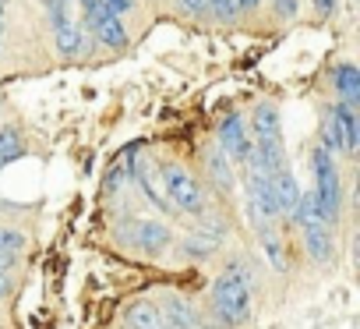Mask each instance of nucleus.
Listing matches in <instances>:
<instances>
[{
	"label": "nucleus",
	"mask_w": 360,
	"mask_h": 329,
	"mask_svg": "<svg viewBox=\"0 0 360 329\" xmlns=\"http://www.w3.org/2000/svg\"><path fill=\"white\" fill-rule=\"evenodd\" d=\"M85 11H89V25H92V32L99 36V43H106V46H113V50H120V46L127 43L124 25H120V15H113L103 0H89Z\"/></svg>",
	"instance_id": "nucleus-8"
},
{
	"label": "nucleus",
	"mask_w": 360,
	"mask_h": 329,
	"mask_svg": "<svg viewBox=\"0 0 360 329\" xmlns=\"http://www.w3.org/2000/svg\"><path fill=\"white\" fill-rule=\"evenodd\" d=\"M314 202L318 209L325 213L328 223H335L339 216V202H342V192H339V170H335V156L325 149V145H314Z\"/></svg>",
	"instance_id": "nucleus-4"
},
{
	"label": "nucleus",
	"mask_w": 360,
	"mask_h": 329,
	"mask_svg": "<svg viewBox=\"0 0 360 329\" xmlns=\"http://www.w3.org/2000/svg\"><path fill=\"white\" fill-rule=\"evenodd\" d=\"M255 135H251V145H255V156L248 163H255L258 170L272 174L283 167V131H279V110L272 103H262L255 110V120H251Z\"/></svg>",
	"instance_id": "nucleus-2"
},
{
	"label": "nucleus",
	"mask_w": 360,
	"mask_h": 329,
	"mask_svg": "<svg viewBox=\"0 0 360 329\" xmlns=\"http://www.w3.org/2000/svg\"><path fill=\"white\" fill-rule=\"evenodd\" d=\"M212 301L226 325H244L251 315V269L244 262H230L212 283Z\"/></svg>",
	"instance_id": "nucleus-1"
},
{
	"label": "nucleus",
	"mask_w": 360,
	"mask_h": 329,
	"mask_svg": "<svg viewBox=\"0 0 360 329\" xmlns=\"http://www.w3.org/2000/svg\"><path fill=\"white\" fill-rule=\"evenodd\" d=\"M127 230H131V234H127V244H134V248L145 252V255H159V252L173 241L169 227H166V223H155V220H134Z\"/></svg>",
	"instance_id": "nucleus-9"
},
{
	"label": "nucleus",
	"mask_w": 360,
	"mask_h": 329,
	"mask_svg": "<svg viewBox=\"0 0 360 329\" xmlns=\"http://www.w3.org/2000/svg\"><path fill=\"white\" fill-rule=\"evenodd\" d=\"M180 8L191 11V15H202L205 11V0H180Z\"/></svg>",
	"instance_id": "nucleus-23"
},
{
	"label": "nucleus",
	"mask_w": 360,
	"mask_h": 329,
	"mask_svg": "<svg viewBox=\"0 0 360 329\" xmlns=\"http://www.w3.org/2000/svg\"><path fill=\"white\" fill-rule=\"evenodd\" d=\"M22 156V135L15 128H0V167Z\"/></svg>",
	"instance_id": "nucleus-17"
},
{
	"label": "nucleus",
	"mask_w": 360,
	"mask_h": 329,
	"mask_svg": "<svg viewBox=\"0 0 360 329\" xmlns=\"http://www.w3.org/2000/svg\"><path fill=\"white\" fill-rule=\"evenodd\" d=\"M269 178H272V195H276L279 216H293V220H297V206H300V188H297L293 174L286 170V163H283L279 170H272Z\"/></svg>",
	"instance_id": "nucleus-11"
},
{
	"label": "nucleus",
	"mask_w": 360,
	"mask_h": 329,
	"mask_svg": "<svg viewBox=\"0 0 360 329\" xmlns=\"http://www.w3.org/2000/svg\"><path fill=\"white\" fill-rule=\"evenodd\" d=\"M0 11H4V0H0Z\"/></svg>",
	"instance_id": "nucleus-26"
},
{
	"label": "nucleus",
	"mask_w": 360,
	"mask_h": 329,
	"mask_svg": "<svg viewBox=\"0 0 360 329\" xmlns=\"http://www.w3.org/2000/svg\"><path fill=\"white\" fill-rule=\"evenodd\" d=\"M297 4H300V0H276V15L279 18H293L297 15Z\"/></svg>",
	"instance_id": "nucleus-20"
},
{
	"label": "nucleus",
	"mask_w": 360,
	"mask_h": 329,
	"mask_svg": "<svg viewBox=\"0 0 360 329\" xmlns=\"http://www.w3.org/2000/svg\"><path fill=\"white\" fill-rule=\"evenodd\" d=\"M103 4H106L113 15H124V11H131V8H134V0H103Z\"/></svg>",
	"instance_id": "nucleus-21"
},
{
	"label": "nucleus",
	"mask_w": 360,
	"mask_h": 329,
	"mask_svg": "<svg viewBox=\"0 0 360 329\" xmlns=\"http://www.w3.org/2000/svg\"><path fill=\"white\" fill-rule=\"evenodd\" d=\"M332 78H335V89H339V99L353 106V103L360 99V71H356L353 64H339Z\"/></svg>",
	"instance_id": "nucleus-15"
},
{
	"label": "nucleus",
	"mask_w": 360,
	"mask_h": 329,
	"mask_svg": "<svg viewBox=\"0 0 360 329\" xmlns=\"http://www.w3.org/2000/svg\"><path fill=\"white\" fill-rule=\"evenodd\" d=\"M159 311H162V318H166V325L169 329H195V322H198V315H195V308L184 301V297H162V304H159Z\"/></svg>",
	"instance_id": "nucleus-14"
},
{
	"label": "nucleus",
	"mask_w": 360,
	"mask_h": 329,
	"mask_svg": "<svg viewBox=\"0 0 360 329\" xmlns=\"http://www.w3.org/2000/svg\"><path fill=\"white\" fill-rule=\"evenodd\" d=\"M325 138H328V152H335V149H342V152H356V145H360V128H356V113H353V106L349 103H339V106H332V113H328V120H325Z\"/></svg>",
	"instance_id": "nucleus-6"
},
{
	"label": "nucleus",
	"mask_w": 360,
	"mask_h": 329,
	"mask_svg": "<svg viewBox=\"0 0 360 329\" xmlns=\"http://www.w3.org/2000/svg\"><path fill=\"white\" fill-rule=\"evenodd\" d=\"M297 220L304 227V244H307V255L325 266L332 259V223L325 220V213L318 209L314 195H300V206H297Z\"/></svg>",
	"instance_id": "nucleus-3"
},
{
	"label": "nucleus",
	"mask_w": 360,
	"mask_h": 329,
	"mask_svg": "<svg viewBox=\"0 0 360 329\" xmlns=\"http://www.w3.org/2000/svg\"><path fill=\"white\" fill-rule=\"evenodd\" d=\"M219 149H223V156H233L240 163H248L255 156V145H251L240 117H223V124H219Z\"/></svg>",
	"instance_id": "nucleus-10"
},
{
	"label": "nucleus",
	"mask_w": 360,
	"mask_h": 329,
	"mask_svg": "<svg viewBox=\"0 0 360 329\" xmlns=\"http://www.w3.org/2000/svg\"><path fill=\"white\" fill-rule=\"evenodd\" d=\"M25 234L22 230H11V227H0V269H8L15 262L18 252H25Z\"/></svg>",
	"instance_id": "nucleus-16"
},
{
	"label": "nucleus",
	"mask_w": 360,
	"mask_h": 329,
	"mask_svg": "<svg viewBox=\"0 0 360 329\" xmlns=\"http://www.w3.org/2000/svg\"><path fill=\"white\" fill-rule=\"evenodd\" d=\"M11 294V280L4 276V269H0V297H8Z\"/></svg>",
	"instance_id": "nucleus-24"
},
{
	"label": "nucleus",
	"mask_w": 360,
	"mask_h": 329,
	"mask_svg": "<svg viewBox=\"0 0 360 329\" xmlns=\"http://www.w3.org/2000/svg\"><path fill=\"white\" fill-rule=\"evenodd\" d=\"M248 202H251V213L262 227H269L279 216V206H276V195H272V178L265 170H258L255 163H251V174H248Z\"/></svg>",
	"instance_id": "nucleus-7"
},
{
	"label": "nucleus",
	"mask_w": 360,
	"mask_h": 329,
	"mask_svg": "<svg viewBox=\"0 0 360 329\" xmlns=\"http://www.w3.org/2000/svg\"><path fill=\"white\" fill-rule=\"evenodd\" d=\"M50 22H53V36H57V50L64 57H75L82 50V29L78 22L71 18V8H60V11H50Z\"/></svg>",
	"instance_id": "nucleus-12"
},
{
	"label": "nucleus",
	"mask_w": 360,
	"mask_h": 329,
	"mask_svg": "<svg viewBox=\"0 0 360 329\" xmlns=\"http://www.w3.org/2000/svg\"><path fill=\"white\" fill-rule=\"evenodd\" d=\"M205 4H212V11H216L223 22H230V18L237 15V4H233V0H205Z\"/></svg>",
	"instance_id": "nucleus-19"
},
{
	"label": "nucleus",
	"mask_w": 360,
	"mask_h": 329,
	"mask_svg": "<svg viewBox=\"0 0 360 329\" xmlns=\"http://www.w3.org/2000/svg\"><path fill=\"white\" fill-rule=\"evenodd\" d=\"M205 163H209V174H212V181H216V185H223V188H230V185H233V178H230V167H226V156H223V149H212Z\"/></svg>",
	"instance_id": "nucleus-18"
},
{
	"label": "nucleus",
	"mask_w": 360,
	"mask_h": 329,
	"mask_svg": "<svg viewBox=\"0 0 360 329\" xmlns=\"http://www.w3.org/2000/svg\"><path fill=\"white\" fill-rule=\"evenodd\" d=\"M314 8H318V15H321V18H328V15H335L339 0H314Z\"/></svg>",
	"instance_id": "nucleus-22"
},
{
	"label": "nucleus",
	"mask_w": 360,
	"mask_h": 329,
	"mask_svg": "<svg viewBox=\"0 0 360 329\" xmlns=\"http://www.w3.org/2000/svg\"><path fill=\"white\" fill-rule=\"evenodd\" d=\"M233 4H237V8H244V11H251V8L258 4V0H233Z\"/></svg>",
	"instance_id": "nucleus-25"
},
{
	"label": "nucleus",
	"mask_w": 360,
	"mask_h": 329,
	"mask_svg": "<svg viewBox=\"0 0 360 329\" xmlns=\"http://www.w3.org/2000/svg\"><path fill=\"white\" fill-rule=\"evenodd\" d=\"M159 181H162V192L166 199L176 206V209H184V213H205V192L202 185L184 170V167H176V163H169V167L159 170Z\"/></svg>",
	"instance_id": "nucleus-5"
},
{
	"label": "nucleus",
	"mask_w": 360,
	"mask_h": 329,
	"mask_svg": "<svg viewBox=\"0 0 360 329\" xmlns=\"http://www.w3.org/2000/svg\"><path fill=\"white\" fill-rule=\"evenodd\" d=\"M124 325H127V329H169L166 318H162V311H159V304H152V301H134V304H127Z\"/></svg>",
	"instance_id": "nucleus-13"
}]
</instances>
